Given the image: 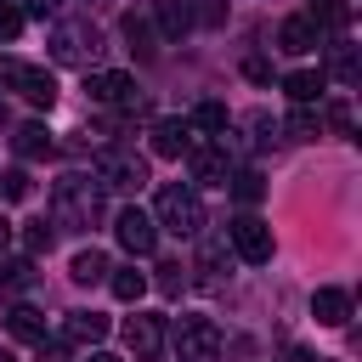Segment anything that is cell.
I'll return each instance as SVG.
<instances>
[{"instance_id": "e0dca14e", "label": "cell", "mask_w": 362, "mask_h": 362, "mask_svg": "<svg viewBox=\"0 0 362 362\" xmlns=\"http://www.w3.org/2000/svg\"><path fill=\"white\" fill-rule=\"evenodd\" d=\"M322 85H328V74H322V68H294V74L283 79V90H288L294 102H317V96H322Z\"/></svg>"}, {"instance_id": "e575fe53", "label": "cell", "mask_w": 362, "mask_h": 362, "mask_svg": "<svg viewBox=\"0 0 362 362\" xmlns=\"http://www.w3.org/2000/svg\"><path fill=\"white\" fill-rule=\"evenodd\" d=\"M6 119H11V113H6V102H0V124H6Z\"/></svg>"}, {"instance_id": "7a4b0ae2", "label": "cell", "mask_w": 362, "mask_h": 362, "mask_svg": "<svg viewBox=\"0 0 362 362\" xmlns=\"http://www.w3.org/2000/svg\"><path fill=\"white\" fill-rule=\"evenodd\" d=\"M153 226L181 232V238L204 232V204H198V192H192V187H181V181L158 187V198H153Z\"/></svg>"}, {"instance_id": "cb8c5ba5", "label": "cell", "mask_w": 362, "mask_h": 362, "mask_svg": "<svg viewBox=\"0 0 362 362\" xmlns=\"http://www.w3.org/2000/svg\"><path fill=\"white\" fill-rule=\"evenodd\" d=\"M51 238H57V232H51L45 221H34V226L23 232V249H28V255H45V249H51Z\"/></svg>"}, {"instance_id": "5bb4252c", "label": "cell", "mask_w": 362, "mask_h": 362, "mask_svg": "<svg viewBox=\"0 0 362 362\" xmlns=\"http://www.w3.org/2000/svg\"><path fill=\"white\" fill-rule=\"evenodd\" d=\"M311 311H317L322 328H345V322H351V294H345V288H317V294H311Z\"/></svg>"}, {"instance_id": "484cf974", "label": "cell", "mask_w": 362, "mask_h": 362, "mask_svg": "<svg viewBox=\"0 0 362 362\" xmlns=\"http://www.w3.org/2000/svg\"><path fill=\"white\" fill-rule=\"evenodd\" d=\"M288 136H294V141H311V136H317V113H294V119H288Z\"/></svg>"}, {"instance_id": "8fae6325", "label": "cell", "mask_w": 362, "mask_h": 362, "mask_svg": "<svg viewBox=\"0 0 362 362\" xmlns=\"http://www.w3.org/2000/svg\"><path fill=\"white\" fill-rule=\"evenodd\" d=\"M85 90H90V102H130V96H136V79L119 74V68H96V74L85 79Z\"/></svg>"}, {"instance_id": "4dcf8cb0", "label": "cell", "mask_w": 362, "mask_h": 362, "mask_svg": "<svg viewBox=\"0 0 362 362\" xmlns=\"http://www.w3.org/2000/svg\"><path fill=\"white\" fill-rule=\"evenodd\" d=\"M243 74H249V79H272V68H266L260 57H249V62H243Z\"/></svg>"}, {"instance_id": "44dd1931", "label": "cell", "mask_w": 362, "mask_h": 362, "mask_svg": "<svg viewBox=\"0 0 362 362\" xmlns=\"http://www.w3.org/2000/svg\"><path fill=\"white\" fill-rule=\"evenodd\" d=\"M107 288H113V300H124V305H136V300L147 294V277H141L136 266H124V272H113V277H107Z\"/></svg>"}, {"instance_id": "83f0119b", "label": "cell", "mask_w": 362, "mask_h": 362, "mask_svg": "<svg viewBox=\"0 0 362 362\" xmlns=\"http://www.w3.org/2000/svg\"><path fill=\"white\" fill-rule=\"evenodd\" d=\"M28 277H34V266H28V260H11L0 283H6V288H28Z\"/></svg>"}, {"instance_id": "3957f363", "label": "cell", "mask_w": 362, "mask_h": 362, "mask_svg": "<svg viewBox=\"0 0 362 362\" xmlns=\"http://www.w3.org/2000/svg\"><path fill=\"white\" fill-rule=\"evenodd\" d=\"M0 90H17V96L34 102V107H51V102H57V79H51L45 68L23 62V57H0Z\"/></svg>"}, {"instance_id": "9c48e42d", "label": "cell", "mask_w": 362, "mask_h": 362, "mask_svg": "<svg viewBox=\"0 0 362 362\" xmlns=\"http://www.w3.org/2000/svg\"><path fill=\"white\" fill-rule=\"evenodd\" d=\"M187 153H192V181H204V187H226V181H232L226 141H221V147H187Z\"/></svg>"}, {"instance_id": "d6986e66", "label": "cell", "mask_w": 362, "mask_h": 362, "mask_svg": "<svg viewBox=\"0 0 362 362\" xmlns=\"http://www.w3.org/2000/svg\"><path fill=\"white\" fill-rule=\"evenodd\" d=\"M107 272H113V266H107L102 249H79V255L68 260V277H74V283H102Z\"/></svg>"}, {"instance_id": "2e32d148", "label": "cell", "mask_w": 362, "mask_h": 362, "mask_svg": "<svg viewBox=\"0 0 362 362\" xmlns=\"http://www.w3.org/2000/svg\"><path fill=\"white\" fill-rule=\"evenodd\" d=\"M6 334H11V339H23V345H45V317H40L34 305H11Z\"/></svg>"}, {"instance_id": "f546056e", "label": "cell", "mask_w": 362, "mask_h": 362, "mask_svg": "<svg viewBox=\"0 0 362 362\" xmlns=\"http://www.w3.org/2000/svg\"><path fill=\"white\" fill-rule=\"evenodd\" d=\"M328 124H334L339 136H351V107H345V102H328Z\"/></svg>"}, {"instance_id": "9a60e30c", "label": "cell", "mask_w": 362, "mask_h": 362, "mask_svg": "<svg viewBox=\"0 0 362 362\" xmlns=\"http://www.w3.org/2000/svg\"><path fill=\"white\" fill-rule=\"evenodd\" d=\"M277 45H283L288 57L311 51V45H317V23H311L305 11H300V17H283V23H277Z\"/></svg>"}, {"instance_id": "30bf717a", "label": "cell", "mask_w": 362, "mask_h": 362, "mask_svg": "<svg viewBox=\"0 0 362 362\" xmlns=\"http://www.w3.org/2000/svg\"><path fill=\"white\" fill-rule=\"evenodd\" d=\"M113 232H119V243H124L130 255H153V243H158V226H153V215H141V209H124Z\"/></svg>"}, {"instance_id": "ac0fdd59", "label": "cell", "mask_w": 362, "mask_h": 362, "mask_svg": "<svg viewBox=\"0 0 362 362\" xmlns=\"http://www.w3.org/2000/svg\"><path fill=\"white\" fill-rule=\"evenodd\" d=\"M11 147H17V158H51V147H57V141H51V130H45V124H23V130L11 136Z\"/></svg>"}, {"instance_id": "d6a6232c", "label": "cell", "mask_w": 362, "mask_h": 362, "mask_svg": "<svg viewBox=\"0 0 362 362\" xmlns=\"http://www.w3.org/2000/svg\"><path fill=\"white\" fill-rule=\"evenodd\" d=\"M6 243H11V221H0V255H6Z\"/></svg>"}, {"instance_id": "d4e9b609", "label": "cell", "mask_w": 362, "mask_h": 362, "mask_svg": "<svg viewBox=\"0 0 362 362\" xmlns=\"http://www.w3.org/2000/svg\"><path fill=\"white\" fill-rule=\"evenodd\" d=\"M17 34H23V11L0 0V40H17Z\"/></svg>"}, {"instance_id": "4316f807", "label": "cell", "mask_w": 362, "mask_h": 362, "mask_svg": "<svg viewBox=\"0 0 362 362\" xmlns=\"http://www.w3.org/2000/svg\"><path fill=\"white\" fill-rule=\"evenodd\" d=\"M0 192H6V198H28V175H23V170H6V175H0Z\"/></svg>"}, {"instance_id": "836d02e7", "label": "cell", "mask_w": 362, "mask_h": 362, "mask_svg": "<svg viewBox=\"0 0 362 362\" xmlns=\"http://www.w3.org/2000/svg\"><path fill=\"white\" fill-rule=\"evenodd\" d=\"M90 362H124V356H107V351H96V356H90Z\"/></svg>"}, {"instance_id": "f1b7e54d", "label": "cell", "mask_w": 362, "mask_h": 362, "mask_svg": "<svg viewBox=\"0 0 362 362\" xmlns=\"http://www.w3.org/2000/svg\"><path fill=\"white\" fill-rule=\"evenodd\" d=\"M334 74H339V79H356V57H351V45H334Z\"/></svg>"}, {"instance_id": "ffe728a7", "label": "cell", "mask_w": 362, "mask_h": 362, "mask_svg": "<svg viewBox=\"0 0 362 362\" xmlns=\"http://www.w3.org/2000/svg\"><path fill=\"white\" fill-rule=\"evenodd\" d=\"M158 28H164V40H181V34L192 28V11H187V0H164V6H158Z\"/></svg>"}, {"instance_id": "4fadbf2b", "label": "cell", "mask_w": 362, "mask_h": 362, "mask_svg": "<svg viewBox=\"0 0 362 362\" xmlns=\"http://www.w3.org/2000/svg\"><path fill=\"white\" fill-rule=\"evenodd\" d=\"M62 339H68V345H102V339H107V317H102V311H68Z\"/></svg>"}, {"instance_id": "5b68a950", "label": "cell", "mask_w": 362, "mask_h": 362, "mask_svg": "<svg viewBox=\"0 0 362 362\" xmlns=\"http://www.w3.org/2000/svg\"><path fill=\"white\" fill-rule=\"evenodd\" d=\"M175 351H181V362H215L221 356V328L209 317H181L175 322Z\"/></svg>"}, {"instance_id": "6da1fadb", "label": "cell", "mask_w": 362, "mask_h": 362, "mask_svg": "<svg viewBox=\"0 0 362 362\" xmlns=\"http://www.w3.org/2000/svg\"><path fill=\"white\" fill-rule=\"evenodd\" d=\"M51 215H57V226H96L102 215H107V198H102V181L96 175H62L57 187H51Z\"/></svg>"}, {"instance_id": "277c9868", "label": "cell", "mask_w": 362, "mask_h": 362, "mask_svg": "<svg viewBox=\"0 0 362 362\" xmlns=\"http://www.w3.org/2000/svg\"><path fill=\"white\" fill-rule=\"evenodd\" d=\"M96 51H102V40H96V28H90V23H57V28H51V57H57V62L90 68V62H96Z\"/></svg>"}, {"instance_id": "7c38bea8", "label": "cell", "mask_w": 362, "mask_h": 362, "mask_svg": "<svg viewBox=\"0 0 362 362\" xmlns=\"http://www.w3.org/2000/svg\"><path fill=\"white\" fill-rule=\"evenodd\" d=\"M187 147H192V124L187 119H158L153 124V153L158 158H181Z\"/></svg>"}, {"instance_id": "603a6c76", "label": "cell", "mask_w": 362, "mask_h": 362, "mask_svg": "<svg viewBox=\"0 0 362 362\" xmlns=\"http://www.w3.org/2000/svg\"><path fill=\"white\" fill-rule=\"evenodd\" d=\"M232 192H238V198H243V204H255V198H260V192H266V181H260V175H255V170H243V175H232Z\"/></svg>"}, {"instance_id": "ba28073f", "label": "cell", "mask_w": 362, "mask_h": 362, "mask_svg": "<svg viewBox=\"0 0 362 362\" xmlns=\"http://www.w3.org/2000/svg\"><path fill=\"white\" fill-rule=\"evenodd\" d=\"M96 181H102V187H147V164H141L136 153H107V158L96 164Z\"/></svg>"}, {"instance_id": "8992f818", "label": "cell", "mask_w": 362, "mask_h": 362, "mask_svg": "<svg viewBox=\"0 0 362 362\" xmlns=\"http://www.w3.org/2000/svg\"><path fill=\"white\" fill-rule=\"evenodd\" d=\"M232 249H238L249 266H266V260H272V226L255 221V215H238V221H232Z\"/></svg>"}, {"instance_id": "52a82bcc", "label": "cell", "mask_w": 362, "mask_h": 362, "mask_svg": "<svg viewBox=\"0 0 362 362\" xmlns=\"http://www.w3.org/2000/svg\"><path fill=\"white\" fill-rule=\"evenodd\" d=\"M124 345H130V356H136V362H153V356L164 351V322H158V317H147V311H136V317L124 322Z\"/></svg>"}, {"instance_id": "1f68e13d", "label": "cell", "mask_w": 362, "mask_h": 362, "mask_svg": "<svg viewBox=\"0 0 362 362\" xmlns=\"http://www.w3.org/2000/svg\"><path fill=\"white\" fill-rule=\"evenodd\" d=\"M23 6H28V17H51L57 11V0H23Z\"/></svg>"}, {"instance_id": "7402d4cb", "label": "cell", "mask_w": 362, "mask_h": 362, "mask_svg": "<svg viewBox=\"0 0 362 362\" xmlns=\"http://www.w3.org/2000/svg\"><path fill=\"white\" fill-rule=\"evenodd\" d=\"M187 124H192V130H204V136H226V107H221V102H198Z\"/></svg>"}]
</instances>
